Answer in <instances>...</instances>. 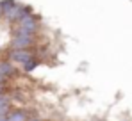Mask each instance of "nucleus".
I'll return each mask as SVG.
<instances>
[{"mask_svg": "<svg viewBox=\"0 0 132 121\" xmlns=\"http://www.w3.org/2000/svg\"><path fill=\"white\" fill-rule=\"evenodd\" d=\"M39 66V60H36V59H29L27 62H23V71L25 73H30V71H34L36 68Z\"/></svg>", "mask_w": 132, "mask_h": 121, "instance_id": "nucleus-8", "label": "nucleus"}, {"mask_svg": "<svg viewBox=\"0 0 132 121\" xmlns=\"http://www.w3.org/2000/svg\"><path fill=\"white\" fill-rule=\"evenodd\" d=\"M11 45H13V48H30V46L34 45V36H29V34L13 36Z\"/></svg>", "mask_w": 132, "mask_h": 121, "instance_id": "nucleus-3", "label": "nucleus"}, {"mask_svg": "<svg viewBox=\"0 0 132 121\" xmlns=\"http://www.w3.org/2000/svg\"><path fill=\"white\" fill-rule=\"evenodd\" d=\"M16 5L14 0H0V14H5L7 11H11Z\"/></svg>", "mask_w": 132, "mask_h": 121, "instance_id": "nucleus-7", "label": "nucleus"}, {"mask_svg": "<svg viewBox=\"0 0 132 121\" xmlns=\"http://www.w3.org/2000/svg\"><path fill=\"white\" fill-rule=\"evenodd\" d=\"M14 73V66H13V62L11 60H2L0 62V75H4V77H11Z\"/></svg>", "mask_w": 132, "mask_h": 121, "instance_id": "nucleus-5", "label": "nucleus"}, {"mask_svg": "<svg viewBox=\"0 0 132 121\" xmlns=\"http://www.w3.org/2000/svg\"><path fill=\"white\" fill-rule=\"evenodd\" d=\"M9 59L11 62H27L29 59H32V52L29 50V48H13L11 52H9Z\"/></svg>", "mask_w": 132, "mask_h": 121, "instance_id": "nucleus-2", "label": "nucleus"}, {"mask_svg": "<svg viewBox=\"0 0 132 121\" xmlns=\"http://www.w3.org/2000/svg\"><path fill=\"white\" fill-rule=\"evenodd\" d=\"M4 82H5V77H4V75H0V85H4Z\"/></svg>", "mask_w": 132, "mask_h": 121, "instance_id": "nucleus-9", "label": "nucleus"}, {"mask_svg": "<svg viewBox=\"0 0 132 121\" xmlns=\"http://www.w3.org/2000/svg\"><path fill=\"white\" fill-rule=\"evenodd\" d=\"M39 29V18L38 16H25L20 21H16V29L13 30V36H20V34H29L34 36Z\"/></svg>", "mask_w": 132, "mask_h": 121, "instance_id": "nucleus-1", "label": "nucleus"}, {"mask_svg": "<svg viewBox=\"0 0 132 121\" xmlns=\"http://www.w3.org/2000/svg\"><path fill=\"white\" fill-rule=\"evenodd\" d=\"M32 14V7L30 5H16V16H14V23L16 21H20L22 18H25V16H30Z\"/></svg>", "mask_w": 132, "mask_h": 121, "instance_id": "nucleus-4", "label": "nucleus"}, {"mask_svg": "<svg viewBox=\"0 0 132 121\" xmlns=\"http://www.w3.org/2000/svg\"><path fill=\"white\" fill-rule=\"evenodd\" d=\"M5 118L7 121H27V114L22 110H13V112H7Z\"/></svg>", "mask_w": 132, "mask_h": 121, "instance_id": "nucleus-6", "label": "nucleus"}, {"mask_svg": "<svg viewBox=\"0 0 132 121\" xmlns=\"http://www.w3.org/2000/svg\"><path fill=\"white\" fill-rule=\"evenodd\" d=\"M0 94H2V85H0Z\"/></svg>", "mask_w": 132, "mask_h": 121, "instance_id": "nucleus-10", "label": "nucleus"}]
</instances>
